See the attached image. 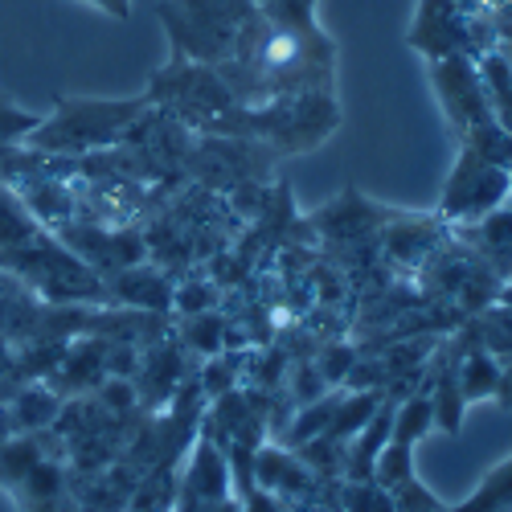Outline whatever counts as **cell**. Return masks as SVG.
<instances>
[{
	"label": "cell",
	"mask_w": 512,
	"mask_h": 512,
	"mask_svg": "<svg viewBox=\"0 0 512 512\" xmlns=\"http://www.w3.org/2000/svg\"><path fill=\"white\" fill-rule=\"evenodd\" d=\"M254 13V0H168L160 5V21L173 41V54L201 62L209 70H218L234 41Z\"/></svg>",
	"instance_id": "6da1fadb"
},
{
	"label": "cell",
	"mask_w": 512,
	"mask_h": 512,
	"mask_svg": "<svg viewBox=\"0 0 512 512\" xmlns=\"http://www.w3.org/2000/svg\"><path fill=\"white\" fill-rule=\"evenodd\" d=\"M148 99L115 103V99H58V111L29 132V148L37 152H91L115 144L132 123L148 111Z\"/></svg>",
	"instance_id": "7a4b0ae2"
},
{
	"label": "cell",
	"mask_w": 512,
	"mask_h": 512,
	"mask_svg": "<svg viewBox=\"0 0 512 512\" xmlns=\"http://www.w3.org/2000/svg\"><path fill=\"white\" fill-rule=\"evenodd\" d=\"M508 189V177H504V164L480 156L476 148H463L459 156V168L447 185V213H459V218H480L488 213Z\"/></svg>",
	"instance_id": "3957f363"
},
{
	"label": "cell",
	"mask_w": 512,
	"mask_h": 512,
	"mask_svg": "<svg viewBox=\"0 0 512 512\" xmlns=\"http://www.w3.org/2000/svg\"><path fill=\"white\" fill-rule=\"evenodd\" d=\"M410 46L422 50L431 62L459 58V54L472 50V37H467L459 0H422L418 21L410 29Z\"/></svg>",
	"instance_id": "277c9868"
},
{
	"label": "cell",
	"mask_w": 512,
	"mask_h": 512,
	"mask_svg": "<svg viewBox=\"0 0 512 512\" xmlns=\"http://www.w3.org/2000/svg\"><path fill=\"white\" fill-rule=\"evenodd\" d=\"M508 508H512V459L492 467V472L484 476V484L451 512H508Z\"/></svg>",
	"instance_id": "5b68a950"
},
{
	"label": "cell",
	"mask_w": 512,
	"mask_h": 512,
	"mask_svg": "<svg viewBox=\"0 0 512 512\" xmlns=\"http://www.w3.org/2000/svg\"><path fill=\"white\" fill-rule=\"evenodd\" d=\"M46 119V115H37V111H21L9 95H0V152H9L13 144L29 140V132H37V123Z\"/></svg>",
	"instance_id": "8992f818"
},
{
	"label": "cell",
	"mask_w": 512,
	"mask_h": 512,
	"mask_svg": "<svg viewBox=\"0 0 512 512\" xmlns=\"http://www.w3.org/2000/svg\"><path fill=\"white\" fill-rule=\"evenodd\" d=\"M340 500H345V512H398L394 496L373 480H349L340 488Z\"/></svg>",
	"instance_id": "52a82bcc"
},
{
	"label": "cell",
	"mask_w": 512,
	"mask_h": 512,
	"mask_svg": "<svg viewBox=\"0 0 512 512\" xmlns=\"http://www.w3.org/2000/svg\"><path fill=\"white\" fill-rule=\"evenodd\" d=\"M496 381H500V373H496V365H492L488 353L467 357V365H463V381H459L463 402H476V398L492 394V390H496Z\"/></svg>",
	"instance_id": "ba28073f"
},
{
	"label": "cell",
	"mask_w": 512,
	"mask_h": 512,
	"mask_svg": "<svg viewBox=\"0 0 512 512\" xmlns=\"http://www.w3.org/2000/svg\"><path fill=\"white\" fill-rule=\"evenodd\" d=\"M87 5L103 9V13L115 17V21H127V17H132V0H87Z\"/></svg>",
	"instance_id": "9c48e42d"
},
{
	"label": "cell",
	"mask_w": 512,
	"mask_h": 512,
	"mask_svg": "<svg viewBox=\"0 0 512 512\" xmlns=\"http://www.w3.org/2000/svg\"><path fill=\"white\" fill-rule=\"evenodd\" d=\"M496 394H500V402H504V406H512V369H508V373H500Z\"/></svg>",
	"instance_id": "30bf717a"
},
{
	"label": "cell",
	"mask_w": 512,
	"mask_h": 512,
	"mask_svg": "<svg viewBox=\"0 0 512 512\" xmlns=\"http://www.w3.org/2000/svg\"><path fill=\"white\" fill-rule=\"evenodd\" d=\"M9 431H13V414H0V447H5Z\"/></svg>",
	"instance_id": "8fae6325"
}]
</instances>
